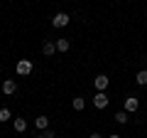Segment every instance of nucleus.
Listing matches in <instances>:
<instances>
[{"instance_id":"nucleus-15","label":"nucleus","mask_w":147,"mask_h":138,"mask_svg":"<svg viewBox=\"0 0 147 138\" xmlns=\"http://www.w3.org/2000/svg\"><path fill=\"white\" fill-rule=\"evenodd\" d=\"M88 138H103V136H100V133H91Z\"/></svg>"},{"instance_id":"nucleus-13","label":"nucleus","mask_w":147,"mask_h":138,"mask_svg":"<svg viewBox=\"0 0 147 138\" xmlns=\"http://www.w3.org/2000/svg\"><path fill=\"white\" fill-rule=\"evenodd\" d=\"M69 47H71L69 40H57V52H69Z\"/></svg>"},{"instance_id":"nucleus-9","label":"nucleus","mask_w":147,"mask_h":138,"mask_svg":"<svg viewBox=\"0 0 147 138\" xmlns=\"http://www.w3.org/2000/svg\"><path fill=\"white\" fill-rule=\"evenodd\" d=\"M34 126L39 128V131H47V128H49V118L47 116H37L34 118Z\"/></svg>"},{"instance_id":"nucleus-12","label":"nucleus","mask_w":147,"mask_h":138,"mask_svg":"<svg viewBox=\"0 0 147 138\" xmlns=\"http://www.w3.org/2000/svg\"><path fill=\"white\" fill-rule=\"evenodd\" d=\"M71 106H74V111H84L86 109V99L84 96H76V99L71 101Z\"/></svg>"},{"instance_id":"nucleus-8","label":"nucleus","mask_w":147,"mask_h":138,"mask_svg":"<svg viewBox=\"0 0 147 138\" xmlns=\"http://www.w3.org/2000/svg\"><path fill=\"white\" fill-rule=\"evenodd\" d=\"M113 118H115V123H120V126H125V123L130 121V113H127L125 109H123V111H118V113H115Z\"/></svg>"},{"instance_id":"nucleus-1","label":"nucleus","mask_w":147,"mask_h":138,"mask_svg":"<svg viewBox=\"0 0 147 138\" xmlns=\"http://www.w3.org/2000/svg\"><path fill=\"white\" fill-rule=\"evenodd\" d=\"M69 22H71V17H69L66 12H57V15L52 17V27L54 30H61V27H66Z\"/></svg>"},{"instance_id":"nucleus-7","label":"nucleus","mask_w":147,"mask_h":138,"mask_svg":"<svg viewBox=\"0 0 147 138\" xmlns=\"http://www.w3.org/2000/svg\"><path fill=\"white\" fill-rule=\"evenodd\" d=\"M42 52H44V57H52V54L57 52V42H52V40H44V44H42Z\"/></svg>"},{"instance_id":"nucleus-14","label":"nucleus","mask_w":147,"mask_h":138,"mask_svg":"<svg viewBox=\"0 0 147 138\" xmlns=\"http://www.w3.org/2000/svg\"><path fill=\"white\" fill-rule=\"evenodd\" d=\"M10 118H12L10 109H5V106H3V109H0V123H5V121H10Z\"/></svg>"},{"instance_id":"nucleus-11","label":"nucleus","mask_w":147,"mask_h":138,"mask_svg":"<svg viewBox=\"0 0 147 138\" xmlns=\"http://www.w3.org/2000/svg\"><path fill=\"white\" fill-rule=\"evenodd\" d=\"M135 81H137V86H147V69H140V72H137Z\"/></svg>"},{"instance_id":"nucleus-4","label":"nucleus","mask_w":147,"mask_h":138,"mask_svg":"<svg viewBox=\"0 0 147 138\" xmlns=\"http://www.w3.org/2000/svg\"><path fill=\"white\" fill-rule=\"evenodd\" d=\"M108 84H110V79H108L105 74H98V77L93 79V86H96L98 91H105V89H108Z\"/></svg>"},{"instance_id":"nucleus-10","label":"nucleus","mask_w":147,"mask_h":138,"mask_svg":"<svg viewBox=\"0 0 147 138\" xmlns=\"http://www.w3.org/2000/svg\"><path fill=\"white\" fill-rule=\"evenodd\" d=\"M12 128H15L17 133H25L27 131V121L25 118H15V121H12Z\"/></svg>"},{"instance_id":"nucleus-5","label":"nucleus","mask_w":147,"mask_h":138,"mask_svg":"<svg viewBox=\"0 0 147 138\" xmlns=\"http://www.w3.org/2000/svg\"><path fill=\"white\" fill-rule=\"evenodd\" d=\"M137 109H140V101H137V96H127V99H125V111L132 113V111H137Z\"/></svg>"},{"instance_id":"nucleus-16","label":"nucleus","mask_w":147,"mask_h":138,"mask_svg":"<svg viewBox=\"0 0 147 138\" xmlns=\"http://www.w3.org/2000/svg\"><path fill=\"white\" fill-rule=\"evenodd\" d=\"M108 138H120V136H118V133H110V136Z\"/></svg>"},{"instance_id":"nucleus-6","label":"nucleus","mask_w":147,"mask_h":138,"mask_svg":"<svg viewBox=\"0 0 147 138\" xmlns=\"http://www.w3.org/2000/svg\"><path fill=\"white\" fill-rule=\"evenodd\" d=\"M15 91H17V81L15 79H5L3 81V94L10 96V94H15Z\"/></svg>"},{"instance_id":"nucleus-3","label":"nucleus","mask_w":147,"mask_h":138,"mask_svg":"<svg viewBox=\"0 0 147 138\" xmlns=\"http://www.w3.org/2000/svg\"><path fill=\"white\" fill-rule=\"evenodd\" d=\"M108 101H110V99L105 96V91H98V94L93 96V106H96V109H105V106H108Z\"/></svg>"},{"instance_id":"nucleus-17","label":"nucleus","mask_w":147,"mask_h":138,"mask_svg":"<svg viewBox=\"0 0 147 138\" xmlns=\"http://www.w3.org/2000/svg\"><path fill=\"white\" fill-rule=\"evenodd\" d=\"M37 138H47V136H44V133H39V136H37Z\"/></svg>"},{"instance_id":"nucleus-2","label":"nucleus","mask_w":147,"mask_h":138,"mask_svg":"<svg viewBox=\"0 0 147 138\" xmlns=\"http://www.w3.org/2000/svg\"><path fill=\"white\" fill-rule=\"evenodd\" d=\"M15 72L20 77H27V74H32V62L30 59H20V62L15 64Z\"/></svg>"}]
</instances>
